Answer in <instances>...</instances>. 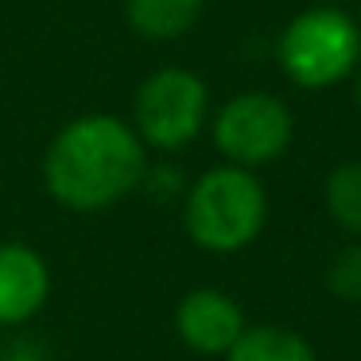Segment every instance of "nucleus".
Returning a JSON list of instances; mask_svg holds the SVG:
<instances>
[{"mask_svg":"<svg viewBox=\"0 0 361 361\" xmlns=\"http://www.w3.org/2000/svg\"><path fill=\"white\" fill-rule=\"evenodd\" d=\"M148 179V148L113 113L74 117L43 152V187L63 210L97 214L125 202Z\"/></svg>","mask_w":361,"mask_h":361,"instance_id":"1","label":"nucleus"},{"mask_svg":"<svg viewBox=\"0 0 361 361\" xmlns=\"http://www.w3.org/2000/svg\"><path fill=\"white\" fill-rule=\"evenodd\" d=\"M268 190L257 171L237 164H218L202 171L183 198V226L187 237L206 252H241L264 233Z\"/></svg>","mask_w":361,"mask_h":361,"instance_id":"2","label":"nucleus"},{"mask_svg":"<svg viewBox=\"0 0 361 361\" xmlns=\"http://www.w3.org/2000/svg\"><path fill=\"white\" fill-rule=\"evenodd\" d=\"M276 63L299 90H330L361 63V24L338 4H314L288 20L276 39Z\"/></svg>","mask_w":361,"mask_h":361,"instance_id":"3","label":"nucleus"},{"mask_svg":"<svg viewBox=\"0 0 361 361\" xmlns=\"http://www.w3.org/2000/svg\"><path fill=\"white\" fill-rule=\"evenodd\" d=\"M206 121H210V90L187 66H159L133 94L128 125L152 152H183L202 136Z\"/></svg>","mask_w":361,"mask_h":361,"instance_id":"4","label":"nucleus"},{"mask_svg":"<svg viewBox=\"0 0 361 361\" xmlns=\"http://www.w3.org/2000/svg\"><path fill=\"white\" fill-rule=\"evenodd\" d=\"M210 133H214V148L221 152L226 164L257 171V167L276 164L291 148L295 117L268 90H245L214 113Z\"/></svg>","mask_w":361,"mask_h":361,"instance_id":"5","label":"nucleus"},{"mask_svg":"<svg viewBox=\"0 0 361 361\" xmlns=\"http://www.w3.org/2000/svg\"><path fill=\"white\" fill-rule=\"evenodd\" d=\"M245 326L249 322H245L241 303L221 288H195L175 307V330L183 345L202 357H226Z\"/></svg>","mask_w":361,"mask_h":361,"instance_id":"6","label":"nucleus"},{"mask_svg":"<svg viewBox=\"0 0 361 361\" xmlns=\"http://www.w3.org/2000/svg\"><path fill=\"white\" fill-rule=\"evenodd\" d=\"M51 295L47 260L24 241L0 245V326H20L35 319Z\"/></svg>","mask_w":361,"mask_h":361,"instance_id":"7","label":"nucleus"},{"mask_svg":"<svg viewBox=\"0 0 361 361\" xmlns=\"http://www.w3.org/2000/svg\"><path fill=\"white\" fill-rule=\"evenodd\" d=\"M206 0H125V20L140 39L175 43L198 24Z\"/></svg>","mask_w":361,"mask_h":361,"instance_id":"8","label":"nucleus"},{"mask_svg":"<svg viewBox=\"0 0 361 361\" xmlns=\"http://www.w3.org/2000/svg\"><path fill=\"white\" fill-rule=\"evenodd\" d=\"M226 361H319V353L299 330L257 322V326L241 330V338L229 345Z\"/></svg>","mask_w":361,"mask_h":361,"instance_id":"9","label":"nucleus"},{"mask_svg":"<svg viewBox=\"0 0 361 361\" xmlns=\"http://www.w3.org/2000/svg\"><path fill=\"white\" fill-rule=\"evenodd\" d=\"M322 206L350 241H361V159H345L326 175Z\"/></svg>","mask_w":361,"mask_h":361,"instance_id":"10","label":"nucleus"},{"mask_svg":"<svg viewBox=\"0 0 361 361\" xmlns=\"http://www.w3.org/2000/svg\"><path fill=\"white\" fill-rule=\"evenodd\" d=\"M326 291L338 299V303H361V241H350L326 260Z\"/></svg>","mask_w":361,"mask_h":361,"instance_id":"11","label":"nucleus"},{"mask_svg":"<svg viewBox=\"0 0 361 361\" xmlns=\"http://www.w3.org/2000/svg\"><path fill=\"white\" fill-rule=\"evenodd\" d=\"M0 361H47V357H39V353H27V350H16V353H8V357H0Z\"/></svg>","mask_w":361,"mask_h":361,"instance_id":"12","label":"nucleus"},{"mask_svg":"<svg viewBox=\"0 0 361 361\" xmlns=\"http://www.w3.org/2000/svg\"><path fill=\"white\" fill-rule=\"evenodd\" d=\"M353 102H357V109H361V63H357V71H353Z\"/></svg>","mask_w":361,"mask_h":361,"instance_id":"13","label":"nucleus"},{"mask_svg":"<svg viewBox=\"0 0 361 361\" xmlns=\"http://www.w3.org/2000/svg\"><path fill=\"white\" fill-rule=\"evenodd\" d=\"M322 4H338V0H322Z\"/></svg>","mask_w":361,"mask_h":361,"instance_id":"14","label":"nucleus"}]
</instances>
